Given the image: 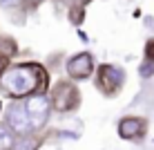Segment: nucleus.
Segmentation results:
<instances>
[{"label":"nucleus","instance_id":"nucleus-1","mask_svg":"<svg viewBox=\"0 0 154 150\" xmlns=\"http://www.w3.org/2000/svg\"><path fill=\"white\" fill-rule=\"evenodd\" d=\"M47 85H49V74L40 63L7 65L0 74V92L16 101L29 99L34 94H45Z\"/></svg>","mask_w":154,"mask_h":150},{"label":"nucleus","instance_id":"nucleus-2","mask_svg":"<svg viewBox=\"0 0 154 150\" xmlns=\"http://www.w3.org/2000/svg\"><path fill=\"white\" fill-rule=\"evenodd\" d=\"M49 105L56 112H74L81 105V90L72 81H58L49 92Z\"/></svg>","mask_w":154,"mask_h":150},{"label":"nucleus","instance_id":"nucleus-3","mask_svg":"<svg viewBox=\"0 0 154 150\" xmlns=\"http://www.w3.org/2000/svg\"><path fill=\"white\" fill-rule=\"evenodd\" d=\"M94 72H96V85H98V90L105 96H116L121 90H123L125 72L119 65L105 63V65H100L98 69H94Z\"/></svg>","mask_w":154,"mask_h":150},{"label":"nucleus","instance_id":"nucleus-4","mask_svg":"<svg viewBox=\"0 0 154 150\" xmlns=\"http://www.w3.org/2000/svg\"><path fill=\"white\" fill-rule=\"evenodd\" d=\"M23 105H25V112H27V119L31 123V130H42L49 121V112H51L47 94H34L29 99H25Z\"/></svg>","mask_w":154,"mask_h":150},{"label":"nucleus","instance_id":"nucleus-5","mask_svg":"<svg viewBox=\"0 0 154 150\" xmlns=\"http://www.w3.org/2000/svg\"><path fill=\"white\" fill-rule=\"evenodd\" d=\"M5 126L11 135L20 137V135H31V123L27 119V112H25L23 101H16L7 108V114H5Z\"/></svg>","mask_w":154,"mask_h":150},{"label":"nucleus","instance_id":"nucleus-6","mask_svg":"<svg viewBox=\"0 0 154 150\" xmlns=\"http://www.w3.org/2000/svg\"><path fill=\"white\" fill-rule=\"evenodd\" d=\"M67 74L72 81H85L94 74V56L89 52H81V54L72 56L67 61Z\"/></svg>","mask_w":154,"mask_h":150},{"label":"nucleus","instance_id":"nucleus-7","mask_svg":"<svg viewBox=\"0 0 154 150\" xmlns=\"http://www.w3.org/2000/svg\"><path fill=\"white\" fill-rule=\"evenodd\" d=\"M119 135L127 141H139L147 135V121L143 116H123L119 121Z\"/></svg>","mask_w":154,"mask_h":150},{"label":"nucleus","instance_id":"nucleus-8","mask_svg":"<svg viewBox=\"0 0 154 150\" xmlns=\"http://www.w3.org/2000/svg\"><path fill=\"white\" fill-rule=\"evenodd\" d=\"M40 148V137L36 135H20L9 143V150H38Z\"/></svg>","mask_w":154,"mask_h":150},{"label":"nucleus","instance_id":"nucleus-9","mask_svg":"<svg viewBox=\"0 0 154 150\" xmlns=\"http://www.w3.org/2000/svg\"><path fill=\"white\" fill-rule=\"evenodd\" d=\"M154 74V40H147L145 45V61L141 65V76H152Z\"/></svg>","mask_w":154,"mask_h":150},{"label":"nucleus","instance_id":"nucleus-10","mask_svg":"<svg viewBox=\"0 0 154 150\" xmlns=\"http://www.w3.org/2000/svg\"><path fill=\"white\" fill-rule=\"evenodd\" d=\"M7 67V56H2L0 54V74H2V69Z\"/></svg>","mask_w":154,"mask_h":150},{"label":"nucleus","instance_id":"nucleus-11","mask_svg":"<svg viewBox=\"0 0 154 150\" xmlns=\"http://www.w3.org/2000/svg\"><path fill=\"white\" fill-rule=\"evenodd\" d=\"M0 2H2V5H18L20 0H0Z\"/></svg>","mask_w":154,"mask_h":150},{"label":"nucleus","instance_id":"nucleus-12","mask_svg":"<svg viewBox=\"0 0 154 150\" xmlns=\"http://www.w3.org/2000/svg\"><path fill=\"white\" fill-rule=\"evenodd\" d=\"M29 2H31V5H40L42 0H29Z\"/></svg>","mask_w":154,"mask_h":150},{"label":"nucleus","instance_id":"nucleus-13","mask_svg":"<svg viewBox=\"0 0 154 150\" xmlns=\"http://www.w3.org/2000/svg\"><path fill=\"white\" fill-rule=\"evenodd\" d=\"M0 114H2V103H0Z\"/></svg>","mask_w":154,"mask_h":150},{"label":"nucleus","instance_id":"nucleus-14","mask_svg":"<svg viewBox=\"0 0 154 150\" xmlns=\"http://www.w3.org/2000/svg\"><path fill=\"white\" fill-rule=\"evenodd\" d=\"M87 2H89V0H83V5H87Z\"/></svg>","mask_w":154,"mask_h":150}]
</instances>
